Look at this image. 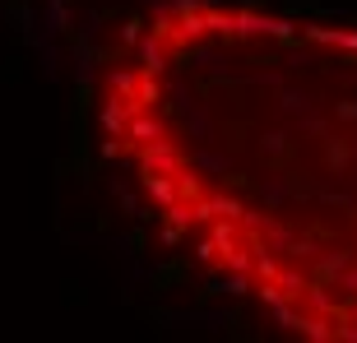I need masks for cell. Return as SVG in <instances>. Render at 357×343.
<instances>
[{"instance_id":"obj_1","label":"cell","mask_w":357,"mask_h":343,"mask_svg":"<svg viewBox=\"0 0 357 343\" xmlns=\"http://www.w3.org/2000/svg\"><path fill=\"white\" fill-rule=\"evenodd\" d=\"M93 139L213 292L297 343H357V24L144 0L93 66Z\"/></svg>"}]
</instances>
